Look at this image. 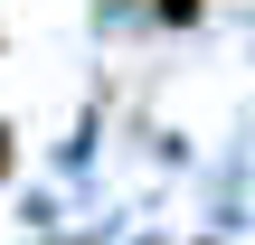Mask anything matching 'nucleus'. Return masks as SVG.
<instances>
[{
  "label": "nucleus",
  "instance_id": "2",
  "mask_svg": "<svg viewBox=\"0 0 255 245\" xmlns=\"http://www.w3.org/2000/svg\"><path fill=\"white\" fill-rule=\"evenodd\" d=\"M9 170H19V132L0 123V179H9Z\"/></svg>",
  "mask_w": 255,
  "mask_h": 245
},
{
  "label": "nucleus",
  "instance_id": "1",
  "mask_svg": "<svg viewBox=\"0 0 255 245\" xmlns=\"http://www.w3.org/2000/svg\"><path fill=\"white\" fill-rule=\"evenodd\" d=\"M151 9H161V19H170V28H189V19H199V9H208V0H151Z\"/></svg>",
  "mask_w": 255,
  "mask_h": 245
}]
</instances>
